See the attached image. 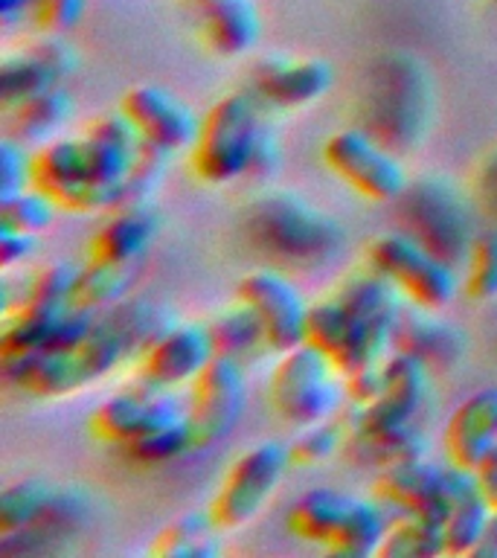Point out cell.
Masks as SVG:
<instances>
[{
  "label": "cell",
  "mask_w": 497,
  "mask_h": 558,
  "mask_svg": "<svg viewBox=\"0 0 497 558\" xmlns=\"http://www.w3.org/2000/svg\"><path fill=\"white\" fill-rule=\"evenodd\" d=\"M235 296L256 314L270 352L279 355L305 340V323H308L312 303H305L303 291L279 270L256 268L244 274L239 279Z\"/></svg>",
  "instance_id": "5bb4252c"
},
{
  "label": "cell",
  "mask_w": 497,
  "mask_h": 558,
  "mask_svg": "<svg viewBox=\"0 0 497 558\" xmlns=\"http://www.w3.org/2000/svg\"><path fill=\"white\" fill-rule=\"evenodd\" d=\"M335 85V68L326 59H288L265 56L253 64L251 90L268 111L308 108L329 94Z\"/></svg>",
  "instance_id": "ac0fdd59"
},
{
  "label": "cell",
  "mask_w": 497,
  "mask_h": 558,
  "mask_svg": "<svg viewBox=\"0 0 497 558\" xmlns=\"http://www.w3.org/2000/svg\"><path fill=\"white\" fill-rule=\"evenodd\" d=\"M381 558H434L445 556V532L439 523H431L416 514H399L384 535Z\"/></svg>",
  "instance_id": "e575fe53"
},
{
  "label": "cell",
  "mask_w": 497,
  "mask_h": 558,
  "mask_svg": "<svg viewBox=\"0 0 497 558\" xmlns=\"http://www.w3.org/2000/svg\"><path fill=\"white\" fill-rule=\"evenodd\" d=\"M390 530L387 506L378 497H352L349 512L326 553L343 558L378 556L384 535Z\"/></svg>",
  "instance_id": "83f0119b"
},
{
  "label": "cell",
  "mask_w": 497,
  "mask_h": 558,
  "mask_svg": "<svg viewBox=\"0 0 497 558\" xmlns=\"http://www.w3.org/2000/svg\"><path fill=\"white\" fill-rule=\"evenodd\" d=\"M305 340L320 349L323 355L338 366L343 378L384 361L387 349H390L375 338L373 331H366L335 294L329 300L312 303L308 323H305Z\"/></svg>",
  "instance_id": "e0dca14e"
},
{
  "label": "cell",
  "mask_w": 497,
  "mask_h": 558,
  "mask_svg": "<svg viewBox=\"0 0 497 558\" xmlns=\"http://www.w3.org/2000/svg\"><path fill=\"white\" fill-rule=\"evenodd\" d=\"M492 506H497V497H495V504H492Z\"/></svg>",
  "instance_id": "db71d44e"
},
{
  "label": "cell",
  "mask_w": 497,
  "mask_h": 558,
  "mask_svg": "<svg viewBox=\"0 0 497 558\" xmlns=\"http://www.w3.org/2000/svg\"><path fill=\"white\" fill-rule=\"evenodd\" d=\"M361 129L396 155H408L427 134L434 117V85L422 61L387 52L366 68L361 90Z\"/></svg>",
  "instance_id": "6da1fadb"
},
{
  "label": "cell",
  "mask_w": 497,
  "mask_h": 558,
  "mask_svg": "<svg viewBox=\"0 0 497 558\" xmlns=\"http://www.w3.org/2000/svg\"><path fill=\"white\" fill-rule=\"evenodd\" d=\"M140 148H143V137L122 111L99 113L94 122H87L82 134L87 178L96 190H102L111 198L113 207L122 204V190L137 163Z\"/></svg>",
  "instance_id": "2e32d148"
},
{
  "label": "cell",
  "mask_w": 497,
  "mask_h": 558,
  "mask_svg": "<svg viewBox=\"0 0 497 558\" xmlns=\"http://www.w3.org/2000/svg\"><path fill=\"white\" fill-rule=\"evenodd\" d=\"M90 514V497L78 486H59V495L47 506V512L26 530L0 538L3 556H21V553H50V544L68 538L85 526Z\"/></svg>",
  "instance_id": "603a6c76"
},
{
  "label": "cell",
  "mask_w": 497,
  "mask_h": 558,
  "mask_svg": "<svg viewBox=\"0 0 497 558\" xmlns=\"http://www.w3.org/2000/svg\"><path fill=\"white\" fill-rule=\"evenodd\" d=\"M291 465V451L286 442L265 439L251 445L230 462L218 483L216 497L209 500V514L221 532H235L247 526L268 506L274 492Z\"/></svg>",
  "instance_id": "ba28073f"
},
{
  "label": "cell",
  "mask_w": 497,
  "mask_h": 558,
  "mask_svg": "<svg viewBox=\"0 0 497 558\" xmlns=\"http://www.w3.org/2000/svg\"><path fill=\"white\" fill-rule=\"evenodd\" d=\"M247 242L270 259L288 265H320L343 247V227L288 190H268L247 204L242 218Z\"/></svg>",
  "instance_id": "7a4b0ae2"
},
{
  "label": "cell",
  "mask_w": 497,
  "mask_h": 558,
  "mask_svg": "<svg viewBox=\"0 0 497 558\" xmlns=\"http://www.w3.org/2000/svg\"><path fill=\"white\" fill-rule=\"evenodd\" d=\"M338 366L320 349L303 340L300 347L279 352L268 378L270 410L286 425L305 427L338 413L347 387H340Z\"/></svg>",
  "instance_id": "8992f818"
},
{
  "label": "cell",
  "mask_w": 497,
  "mask_h": 558,
  "mask_svg": "<svg viewBox=\"0 0 497 558\" xmlns=\"http://www.w3.org/2000/svg\"><path fill=\"white\" fill-rule=\"evenodd\" d=\"M399 216L404 233L434 251L439 259L460 268L469 262L474 244V221H471L469 201L451 181L439 174H425L410 181L399 198Z\"/></svg>",
  "instance_id": "5b68a950"
},
{
  "label": "cell",
  "mask_w": 497,
  "mask_h": 558,
  "mask_svg": "<svg viewBox=\"0 0 497 558\" xmlns=\"http://www.w3.org/2000/svg\"><path fill=\"white\" fill-rule=\"evenodd\" d=\"M445 457L474 471L497 445V387H480L457 404L443 434Z\"/></svg>",
  "instance_id": "7402d4cb"
},
{
  "label": "cell",
  "mask_w": 497,
  "mask_h": 558,
  "mask_svg": "<svg viewBox=\"0 0 497 558\" xmlns=\"http://www.w3.org/2000/svg\"><path fill=\"white\" fill-rule=\"evenodd\" d=\"M471 558H497V506H492L486 530H483V535H480L477 547H474Z\"/></svg>",
  "instance_id": "f907efd6"
},
{
  "label": "cell",
  "mask_w": 497,
  "mask_h": 558,
  "mask_svg": "<svg viewBox=\"0 0 497 558\" xmlns=\"http://www.w3.org/2000/svg\"><path fill=\"white\" fill-rule=\"evenodd\" d=\"M384 392L373 404L352 410L347 422L349 436L355 439H378L396 434L401 427L416 425V416L431 390V369L408 352H392L384 357ZM347 436V439H349Z\"/></svg>",
  "instance_id": "8fae6325"
},
{
  "label": "cell",
  "mask_w": 497,
  "mask_h": 558,
  "mask_svg": "<svg viewBox=\"0 0 497 558\" xmlns=\"http://www.w3.org/2000/svg\"><path fill=\"white\" fill-rule=\"evenodd\" d=\"M29 172H33V151H26L17 137L3 140L0 143V198L26 190Z\"/></svg>",
  "instance_id": "7bdbcfd3"
},
{
  "label": "cell",
  "mask_w": 497,
  "mask_h": 558,
  "mask_svg": "<svg viewBox=\"0 0 497 558\" xmlns=\"http://www.w3.org/2000/svg\"><path fill=\"white\" fill-rule=\"evenodd\" d=\"M474 474H477L480 488H483V495L488 497V504H495V497H497V445L486 453V457H483V462H480L477 469H474Z\"/></svg>",
  "instance_id": "c3c4849f"
},
{
  "label": "cell",
  "mask_w": 497,
  "mask_h": 558,
  "mask_svg": "<svg viewBox=\"0 0 497 558\" xmlns=\"http://www.w3.org/2000/svg\"><path fill=\"white\" fill-rule=\"evenodd\" d=\"M120 111L134 122L143 143L163 148L169 155L192 148L198 137L201 117L172 90L160 85H134L120 99Z\"/></svg>",
  "instance_id": "d6986e66"
},
{
  "label": "cell",
  "mask_w": 497,
  "mask_h": 558,
  "mask_svg": "<svg viewBox=\"0 0 497 558\" xmlns=\"http://www.w3.org/2000/svg\"><path fill=\"white\" fill-rule=\"evenodd\" d=\"M169 151L151 146V143H143L137 155V163L131 169L129 181H125V190H122V204L125 201H148V195L155 192V186L163 181L166 163H169Z\"/></svg>",
  "instance_id": "b9f144b4"
},
{
  "label": "cell",
  "mask_w": 497,
  "mask_h": 558,
  "mask_svg": "<svg viewBox=\"0 0 497 558\" xmlns=\"http://www.w3.org/2000/svg\"><path fill=\"white\" fill-rule=\"evenodd\" d=\"M384 361L378 364H369L364 369H357V373L347 375V396L349 401L355 404V408H366V404H373L378 396L384 392Z\"/></svg>",
  "instance_id": "bcb514c9"
},
{
  "label": "cell",
  "mask_w": 497,
  "mask_h": 558,
  "mask_svg": "<svg viewBox=\"0 0 497 558\" xmlns=\"http://www.w3.org/2000/svg\"><path fill=\"white\" fill-rule=\"evenodd\" d=\"M349 427L340 418H323L314 425L296 427L294 442L288 445L291 451V465H320L329 457H335L340 445H347Z\"/></svg>",
  "instance_id": "74e56055"
},
{
  "label": "cell",
  "mask_w": 497,
  "mask_h": 558,
  "mask_svg": "<svg viewBox=\"0 0 497 558\" xmlns=\"http://www.w3.org/2000/svg\"><path fill=\"white\" fill-rule=\"evenodd\" d=\"M477 186H480V195H483V201H486V204H492L497 213V151L483 160Z\"/></svg>",
  "instance_id": "681fc988"
},
{
  "label": "cell",
  "mask_w": 497,
  "mask_h": 558,
  "mask_svg": "<svg viewBox=\"0 0 497 558\" xmlns=\"http://www.w3.org/2000/svg\"><path fill=\"white\" fill-rule=\"evenodd\" d=\"M207 326L213 347H216V355L235 357V361H242L247 366L262 352H270L265 331H262V323L256 320V314L239 296H235V303L221 308L213 320H207Z\"/></svg>",
  "instance_id": "f1b7e54d"
},
{
  "label": "cell",
  "mask_w": 497,
  "mask_h": 558,
  "mask_svg": "<svg viewBox=\"0 0 497 558\" xmlns=\"http://www.w3.org/2000/svg\"><path fill=\"white\" fill-rule=\"evenodd\" d=\"M38 247V235L35 233H21L12 227L0 225V268L12 270L17 265H24Z\"/></svg>",
  "instance_id": "7dc6e473"
},
{
  "label": "cell",
  "mask_w": 497,
  "mask_h": 558,
  "mask_svg": "<svg viewBox=\"0 0 497 558\" xmlns=\"http://www.w3.org/2000/svg\"><path fill=\"white\" fill-rule=\"evenodd\" d=\"M56 85H64L59 70L52 68L50 61H44L29 44L24 50L9 52L0 61V94H3L7 108H15L29 96L41 94V90Z\"/></svg>",
  "instance_id": "d6a6232c"
},
{
  "label": "cell",
  "mask_w": 497,
  "mask_h": 558,
  "mask_svg": "<svg viewBox=\"0 0 497 558\" xmlns=\"http://www.w3.org/2000/svg\"><path fill=\"white\" fill-rule=\"evenodd\" d=\"M366 265L390 279L410 303L434 312L453 303L460 294V270L404 230L375 235L366 247Z\"/></svg>",
  "instance_id": "52a82bcc"
},
{
  "label": "cell",
  "mask_w": 497,
  "mask_h": 558,
  "mask_svg": "<svg viewBox=\"0 0 497 558\" xmlns=\"http://www.w3.org/2000/svg\"><path fill=\"white\" fill-rule=\"evenodd\" d=\"M349 504H352V495H343L338 488H308L305 495H300L288 506V530L300 541L329 549L340 523L347 518Z\"/></svg>",
  "instance_id": "484cf974"
},
{
  "label": "cell",
  "mask_w": 497,
  "mask_h": 558,
  "mask_svg": "<svg viewBox=\"0 0 497 558\" xmlns=\"http://www.w3.org/2000/svg\"><path fill=\"white\" fill-rule=\"evenodd\" d=\"M190 451H195L192 448L190 416L178 422V425H169L163 430H155V434L140 436V439H134V442L122 448V453L131 462H137V465H163V462L178 460V457Z\"/></svg>",
  "instance_id": "f35d334b"
},
{
  "label": "cell",
  "mask_w": 497,
  "mask_h": 558,
  "mask_svg": "<svg viewBox=\"0 0 497 558\" xmlns=\"http://www.w3.org/2000/svg\"><path fill=\"white\" fill-rule=\"evenodd\" d=\"M186 408L195 451L225 442L247 408V366L235 357L213 355V361L190 384Z\"/></svg>",
  "instance_id": "30bf717a"
},
{
  "label": "cell",
  "mask_w": 497,
  "mask_h": 558,
  "mask_svg": "<svg viewBox=\"0 0 497 558\" xmlns=\"http://www.w3.org/2000/svg\"><path fill=\"white\" fill-rule=\"evenodd\" d=\"M392 349L419 357L431 373H451L469 352V338L457 329V323L436 317L434 308L404 305L392 331Z\"/></svg>",
  "instance_id": "ffe728a7"
},
{
  "label": "cell",
  "mask_w": 497,
  "mask_h": 558,
  "mask_svg": "<svg viewBox=\"0 0 497 558\" xmlns=\"http://www.w3.org/2000/svg\"><path fill=\"white\" fill-rule=\"evenodd\" d=\"M462 288L474 303H488L497 296V230H483L474 235Z\"/></svg>",
  "instance_id": "ab89813d"
},
{
  "label": "cell",
  "mask_w": 497,
  "mask_h": 558,
  "mask_svg": "<svg viewBox=\"0 0 497 558\" xmlns=\"http://www.w3.org/2000/svg\"><path fill=\"white\" fill-rule=\"evenodd\" d=\"M204 41L221 59H239L256 47L262 35L259 9L251 0H218L204 7Z\"/></svg>",
  "instance_id": "cb8c5ba5"
},
{
  "label": "cell",
  "mask_w": 497,
  "mask_h": 558,
  "mask_svg": "<svg viewBox=\"0 0 497 558\" xmlns=\"http://www.w3.org/2000/svg\"><path fill=\"white\" fill-rule=\"evenodd\" d=\"M9 111H12V137H17L21 143H47L70 120L73 96L68 94L64 85H56L29 96Z\"/></svg>",
  "instance_id": "f546056e"
},
{
  "label": "cell",
  "mask_w": 497,
  "mask_h": 558,
  "mask_svg": "<svg viewBox=\"0 0 497 558\" xmlns=\"http://www.w3.org/2000/svg\"><path fill=\"white\" fill-rule=\"evenodd\" d=\"M439 477H443V465H434L427 457L425 460L392 462L378 471L373 497H378L387 509H396L399 514H416L436 488Z\"/></svg>",
  "instance_id": "4316f807"
},
{
  "label": "cell",
  "mask_w": 497,
  "mask_h": 558,
  "mask_svg": "<svg viewBox=\"0 0 497 558\" xmlns=\"http://www.w3.org/2000/svg\"><path fill=\"white\" fill-rule=\"evenodd\" d=\"M129 355L122 338L105 320L102 312L96 317L94 331L73 347L47 349L38 355L21 357L3 364L7 378L17 390L33 399H64L87 390L90 384L102 381L113 366H120Z\"/></svg>",
  "instance_id": "3957f363"
},
{
  "label": "cell",
  "mask_w": 497,
  "mask_h": 558,
  "mask_svg": "<svg viewBox=\"0 0 497 558\" xmlns=\"http://www.w3.org/2000/svg\"><path fill=\"white\" fill-rule=\"evenodd\" d=\"M268 113L251 87L221 96L218 102L209 105V111L201 117L198 137L190 148L195 178L209 186H225L244 178Z\"/></svg>",
  "instance_id": "277c9868"
},
{
  "label": "cell",
  "mask_w": 497,
  "mask_h": 558,
  "mask_svg": "<svg viewBox=\"0 0 497 558\" xmlns=\"http://www.w3.org/2000/svg\"><path fill=\"white\" fill-rule=\"evenodd\" d=\"M160 216L148 201H125L108 209V218L96 227L87 242V259L108 265H134L157 239Z\"/></svg>",
  "instance_id": "44dd1931"
},
{
  "label": "cell",
  "mask_w": 497,
  "mask_h": 558,
  "mask_svg": "<svg viewBox=\"0 0 497 558\" xmlns=\"http://www.w3.org/2000/svg\"><path fill=\"white\" fill-rule=\"evenodd\" d=\"M68 312L70 303H26L15 308L3 323V335H0L3 364L47 352Z\"/></svg>",
  "instance_id": "d4e9b609"
},
{
  "label": "cell",
  "mask_w": 497,
  "mask_h": 558,
  "mask_svg": "<svg viewBox=\"0 0 497 558\" xmlns=\"http://www.w3.org/2000/svg\"><path fill=\"white\" fill-rule=\"evenodd\" d=\"M78 268L68 265V262H50L44 265L41 270H35L29 282H26L24 300L26 303H70V291H73V282H76ZM17 305V308H21Z\"/></svg>",
  "instance_id": "60d3db41"
},
{
  "label": "cell",
  "mask_w": 497,
  "mask_h": 558,
  "mask_svg": "<svg viewBox=\"0 0 497 558\" xmlns=\"http://www.w3.org/2000/svg\"><path fill=\"white\" fill-rule=\"evenodd\" d=\"M198 3H201V9H204V7H209V3H218V0H198Z\"/></svg>",
  "instance_id": "f5cc1de1"
},
{
  "label": "cell",
  "mask_w": 497,
  "mask_h": 558,
  "mask_svg": "<svg viewBox=\"0 0 497 558\" xmlns=\"http://www.w3.org/2000/svg\"><path fill=\"white\" fill-rule=\"evenodd\" d=\"M56 495H59V486L44 477H24L9 483L0 495V538H9L38 521L47 512V506L56 500Z\"/></svg>",
  "instance_id": "836d02e7"
},
{
  "label": "cell",
  "mask_w": 497,
  "mask_h": 558,
  "mask_svg": "<svg viewBox=\"0 0 497 558\" xmlns=\"http://www.w3.org/2000/svg\"><path fill=\"white\" fill-rule=\"evenodd\" d=\"M279 160H282V146H279V131L277 125L268 120L262 122L259 140H256V148H253L251 169H247V178H256V181H268L279 172Z\"/></svg>",
  "instance_id": "f6af8a7d"
},
{
  "label": "cell",
  "mask_w": 497,
  "mask_h": 558,
  "mask_svg": "<svg viewBox=\"0 0 497 558\" xmlns=\"http://www.w3.org/2000/svg\"><path fill=\"white\" fill-rule=\"evenodd\" d=\"M87 0H35L33 17L41 33H68L82 21Z\"/></svg>",
  "instance_id": "ee69618b"
},
{
  "label": "cell",
  "mask_w": 497,
  "mask_h": 558,
  "mask_svg": "<svg viewBox=\"0 0 497 558\" xmlns=\"http://www.w3.org/2000/svg\"><path fill=\"white\" fill-rule=\"evenodd\" d=\"M323 163L335 172L349 190L366 201L390 204L408 190V172L401 157L364 129H340L323 143Z\"/></svg>",
  "instance_id": "9c48e42d"
},
{
  "label": "cell",
  "mask_w": 497,
  "mask_h": 558,
  "mask_svg": "<svg viewBox=\"0 0 497 558\" xmlns=\"http://www.w3.org/2000/svg\"><path fill=\"white\" fill-rule=\"evenodd\" d=\"M29 186L41 190L68 213H102L113 209L111 198L87 178L82 137H52L33 148Z\"/></svg>",
  "instance_id": "9a60e30c"
},
{
  "label": "cell",
  "mask_w": 497,
  "mask_h": 558,
  "mask_svg": "<svg viewBox=\"0 0 497 558\" xmlns=\"http://www.w3.org/2000/svg\"><path fill=\"white\" fill-rule=\"evenodd\" d=\"M218 526L213 514L183 512L166 523L151 541V553L163 558H213L221 553Z\"/></svg>",
  "instance_id": "4dcf8cb0"
},
{
  "label": "cell",
  "mask_w": 497,
  "mask_h": 558,
  "mask_svg": "<svg viewBox=\"0 0 497 558\" xmlns=\"http://www.w3.org/2000/svg\"><path fill=\"white\" fill-rule=\"evenodd\" d=\"M190 416V408L174 390H160L134 381L131 390L113 392L90 413L87 430L105 445L125 448L140 436L155 434L169 425H178Z\"/></svg>",
  "instance_id": "7c38bea8"
},
{
  "label": "cell",
  "mask_w": 497,
  "mask_h": 558,
  "mask_svg": "<svg viewBox=\"0 0 497 558\" xmlns=\"http://www.w3.org/2000/svg\"><path fill=\"white\" fill-rule=\"evenodd\" d=\"M35 0H0V15L7 24H15L24 12H33Z\"/></svg>",
  "instance_id": "816d5d0a"
},
{
  "label": "cell",
  "mask_w": 497,
  "mask_h": 558,
  "mask_svg": "<svg viewBox=\"0 0 497 558\" xmlns=\"http://www.w3.org/2000/svg\"><path fill=\"white\" fill-rule=\"evenodd\" d=\"M488 514H492V504L483 492L465 497L443 523L445 532V556H471L477 547L480 535L486 530Z\"/></svg>",
  "instance_id": "d590c367"
},
{
  "label": "cell",
  "mask_w": 497,
  "mask_h": 558,
  "mask_svg": "<svg viewBox=\"0 0 497 558\" xmlns=\"http://www.w3.org/2000/svg\"><path fill=\"white\" fill-rule=\"evenodd\" d=\"M56 201L44 195L35 186H26L21 192H12L7 198H0V225L21 230V233L41 235L56 218Z\"/></svg>",
  "instance_id": "8d00e7d4"
},
{
  "label": "cell",
  "mask_w": 497,
  "mask_h": 558,
  "mask_svg": "<svg viewBox=\"0 0 497 558\" xmlns=\"http://www.w3.org/2000/svg\"><path fill=\"white\" fill-rule=\"evenodd\" d=\"M213 355H216V347L209 338L207 323L174 320L137 355L134 381L160 387V390H181L198 378Z\"/></svg>",
  "instance_id": "4fadbf2b"
},
{
  "label": "cell",
  "mask_w": 497,
  "mask_h": 558,
  "mask_svg": "<svg viewBox=\"0 0 497 558\" xmlns=\"http://www.w3.org/2000/svg\"><path fill=\"white\" fill-rule=\"evenodd\" d=\"M134 286V270L131 265H108V262L87 259L85 268H78L70 305L85 308V312H105L111 305L122 303Z\"/></svg>",
  "instance_id": "1f68e13d"
}]
</instances>
